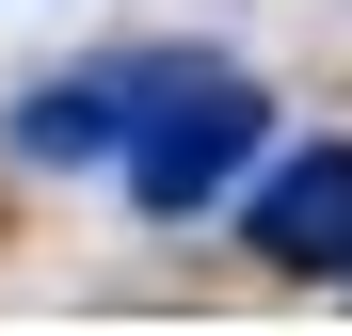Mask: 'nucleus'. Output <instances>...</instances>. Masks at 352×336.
<instances>
[{
    "mask_svg": "<svg viewBox=\"0 0 352 336\" xmlns=\"http://www.w3.org/2000/svg\"><path fill=\"white\" fill-rule=\"evenodd\" d=\"M160 65H176V48H144V65H80V80H32L0 144H16L32 177H96V160L129 177V128H144V96H160Z\"/></svg>",
    "mask_w": 352,
    "mask_h": 336,
    "instance_id": "nucleus-2",
    "label": "nucleus"
},
{
    "mask_svg": "<svg viewBox=\"0 0 352 336\" xmlns=\"http://www.w3.org/2000/svg\"><path fill=\"white\" fill-rule=\"evenodd\" d=\"M241 240L272 272H352V144H288L272 177L241 192Z\"/></svg>",
    "mask_w": 352,
    "mask_h": 336,
    "instance_id": "nucleus-3",
    "label": "nucleus"
},
{
    "mask_svg": "<svg viewBox=\"0 0 352 336\" xmlns=\"http://www.w3.org/2000/svg\"><path fill=\"white\" fill-rule=\"evenodd\" d=\"M256 144H272V96L241 65H192V48H176L160 96H144V128H129V208L144 224H208L224 192H241Z\"/></svg>",
    "mask_w": 352,
    "mask_h": 336,
    "instance_id": "nucleus-1",
    "label": "nucleus"
}]
</instances>
